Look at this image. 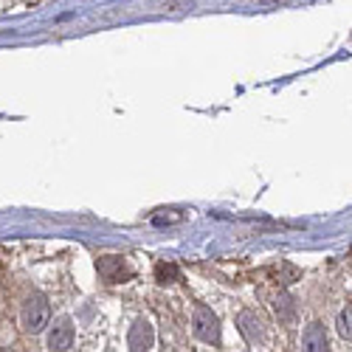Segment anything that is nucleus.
<instances>
[{
	"instance_id": "f257e3e1",
	"label": "nucleus",
	"mask_w": 352,
	"mask_h": 352,
	"mask_svg": "<svg viewBox=\"0 0 352 352\" xmlns=\"http://www.w3.org/2000/svg\"><path fill=\"white\" fill-rule=\"evenodd\" d=\"M20 318H23V327L25 333H43L48 318H51V305L43 293H32L25 302H23V310H20Z\"/></svg>"
},
{
	"instance_id": "f03ea898",
	"label": "nucleus",
	"mask_w": 352,
	"mask_h": 352,
	"mask_svg": "<svg viewBox=\"0 0 352 352\" xmlns=\"http://www.w3.org/2000/svg\"><path fill=\"white\" fill-rule=\"evenodd\" d=\"M192 330L195 336L203 341V344H212V346H220V321L217 316L209 310V307H195V316H192Z\"/></svg>"
},
{
	"instance_id": "7ed1b4c3",
	"label": "nucleus",
	"mask_w": 352,
	"mask_h": 352,
	"mask_svg": "<svg viewBox=\"0 0 352 352\" xmlns=\"http://www.w3.org/2000/svg\"><path fill=\"white\" fill-rule=\"evenodd\" d=\"M96 271H99V279L104 285H119V282H127L133 276V268L127 265V259L124 256H116V254L99 256L96 259Z\"/></svg>"
},
{
	"instance_id": "20e7f679",
	"label": "nucleus",
	"mask_w": 352,
	"mask_h": 352,
	"mask_svg": "<svg viewBox=\"0 0 352 352\" xmlns=\"http://www.w3.org/2000/svg\"><path fill=\"white\" fill-rule=\"evenodd\" d=\"M237 327L251 346H265V324H262V318L254 310H243L237 316Z\"/></svg>"
},
{
	"instance_id": "39448f33",
	"label": "nucleus",
	"mask_w": 352,
	"mask_h": 352,
	"mask_svg": "<svg viewBox=\"0 0 352 352\" xmlns=\"http://www.w3.org/2000/svg\"><path fill=\"white\" fill-rule=\"evenodd\" d=\"M153 344H155L153 324L146 318H138L135 324L130 327V333H127V346L133 352H144V349H153Z\"/></svg>"
},
{
	"instance_id": "423d86ee",
	"label": "nucleus",
	"mask_w": 352,
	"mask_h": 352,
	"mask_svg": "<svg viewBox=\"0 0 352 352\" xmlns=\"http://www.w3.org/2000/svg\"><path fill=\"white\" fill-rule=\"evenodd\" d=\"M74 321L65 316V318H60L56 324L51 327V333H48V346L51 349H56V352H65V349H71L74 346Z\"/></svg>"
},
{
	"instance_id": "0eeeda50",
	"label": "nucleus",
	"mask_w": 352,
	"mask_h": 352,
	"mask_svg": "<svg viewBox=\"0 0 352 352\" xmlns=\"http://www.w3.org/2000/svg\"><path fill=\"white\" fill-rule=\"evenodd\" d=\"M302 346L310 349V352L324 349L327 346V330H324V324H318V321L307 324V330L302 333Z\"/></svg>"
},
{
	"instance_id": "6e6552de",
	"label": "nucleus",
	"mask_w": 352,
	"mask_h": 352,
	"mask_svg": "<svg viewBox=\"0 0 352 352\" xmlns=\"http://www.w3.org/2000/svg\"><path fill=\"white\" fill-rule=\"evenodd\" d=\"M274 313L282 324H293V321H296V299L287 296V293H279L274 299Z\"/></svg>"
},
{
	"instance_id": "1a4fd4ad",
	"label": "nucleus",
	"mask_w": 352,
	"mask_h": 352,
	"mask_svg": "<svg viewBox=\"0 0 352 352\" xmlns=\"http://www.w3.org/2000/svg\"><path fill=\"white\" fill-rule=\"evenodd\" d=\"M155 279H158V285H175L181 279V271H178L175 262H158L155 265Z\"/></svg>"
},
{
	"instance_id": "9d476101",
	"label": "nucleus",
	"mask_w": 352,
	"mask_h": 352,
	"mask_svg": "<svg viewBox=\"0 0 352 352\" xmlns=\"http://www.w3.org/2000/svg\"><path fill=\"white\" fill-rule=\"evenodd\" d=\"M276 282H282V285H293V282H296L299 279V268H293L290 265V262H282V265L276 268Z\"/></svg>"
},
{
	"instance_id": "9b49d317",
	"label": "nucleus",
	"mask_w": 352,
	"mask_h": 352,
	"mask_svg": "<svg viewBox=\"0 0 352 352\" xmlns=\"http://www.w3.org/2000/svg\"><path fill=\"white\" fill-rule=\"evenodd\" d=\"M338 333H341L344 338H349V336H352V327H349V307L338 316Z\"/></svg>"
},
{
	"instance_id": "f8f14e48",
	"label": "nucleus",
	"mask_w": 352,
	"mask_h": 352,
	"mask_svg": "<svg viewBox=\"0 0 352 352\" xmlns=\"http://www.w3.org/2000/svg\"><path fill=\"white\" fill-rule=\"evenodd\" d=\"M175 220H184V214H181V212H178V214H158L153 223H158V226H161V223H175Z\"/></svg>"
}]
</instances>
